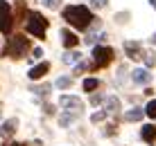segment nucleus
I'll return each instance as SVG.
<instances>
[{
    "label": "nucleus",
    "instance_id": "f257e3e1",
    "mask_svg": "<svg viewBox=\"0 0 156 146\" xmlns=\"http://www.w3.org/2000/svg\"><path fill=\"white\" fill-rule=\"evenodd\" d=\"M63 18L68 20L73 27H77V29H88L90 23H93V14H90L88 7H84V5H73V7H66L63 9Z\"/></svg>",
    "mask_w": 156,
    "mask_h": 146
},
{
    "label": "nucleus",
    "instance_id": "f03ea898",
    "mask_svg": "<svg viewBox=\"0 0 156 146\" xmlns=\"http://www.w3.org/2000/svg\"><path fill=\"white\" fill-rule=\"evenodd\" d=\"M30 47H32V43H30V38H25L23 34H16V36H12L9 38V45L5 47V56H12V58H23L25 54L30 52Z\"/></svg>",
    "mask_w": 156,
    "mask_h": 146
},
{
    "label": "nucleus",
    "instance_id": "7ed1b4c3",
    "mask_svg": "<svg viewBox=\"0 0 156 146\" xmlns=\"http://www.w3.org/2000/svg\"><path fill=\"white\" fill-rule=\"evenodd\" d=\"M30 34H34L36 38H45V32H48V20L45 16L39 12H30L27 14V23H25Z\"/></svg>",
    "mask_w": 156,
    "mask_h": 146
},
{
    "label": "nucleus",
    "instance_id": "20e7f679",
    "mask_svg": "<svg viewBox=\"0 0 156 146\" xmlns=\"http://www.w3.org/2000/svg\"><path fill=\"white\" fill-rule=\"evenodd\" d=\"M111 61H113V50H111V47L100 45V47H95V50H93V63H90V65H93V70L109 65Z\"/></svg>",
    "mask_w": 156,
    "mask_h": 146
},
{
    "label": "nucleus",
    "instance_id": "39448f33",
    "mask_svg": "<svg viewBox=\"0 0 156 146\" xmlns=\"http://www.w3.org/2000/svg\"><path fill=\"white\" fill-rule=\"evenodd\" d=\"M14 27V16H12V7L7 0H0V29L2 34H9Z\"/></svg>",
    "mask_w": 156,
    "mask_h": 146
},
{
    "label": "nucleus",
    "instance_id": "423d86ee",
    "mask_svg": "<svg viewBox=\"0 0 156 146\" xmlns=\"http://www.w3.org/2000/svg\"><path fill=\"white\" fill-rule=\"evenodd\" d=\"M125 52H127L129 58H133V61L143 56V47H140V43H136V41H125Z\"/></svg>",
    "mask_w": 156,
    "mask_h": 146
},
{
    "label": "nucleus",
    "instance_id": "0eeeda50",
    "mask_svg": "<svg viewBox=\"0 0 156 146\" xmlns=\"http://www.w3.org/2000/svg\"><path fill=\"white\" fill-rule=\"evenodd\" d=\"M59 104H61L63 108H73V110H82L84 108L82 99H79V97H70V95H63L61 99H59Z\"/></svg>",
    "mask_w": 156,
    "mask_h": 146
},
{
    "label": "nucleus",
    "instance_id": "6e6552de",
    "mask_svg": "<svg viewBox=\"0 0 156 146\" xmlns=\"http://www.w3.org/2000/svg\"><path fill=\"white\" fill-rule=\"evenodd\" d=\"M16 128H18V121L16 119H7L0 126V137H12V135L16 133Z\"/></svg>",
    "mask_w": 156,
    "mask_h": 146
},
{
    "label": "nucleus",
    "instance_id": "1a4fd4ad",
    "mask_svg": "<svg viewBox=\"0 0 156 146\" xmlns=\"http://www.w3.org/2000/svg\"><path fill=\"white\" fill-rule=\"evenodd\" d=\"M48 70H50V63H45V61L39 63L36 68H32V70H30V79H34V81H36V79H41L43 74L48 72Z\"/></svg>",
    "mask_w": 156,
    "mask_h": 146
},
{
    "label": "nucleus",
    "instance_id": "9d476101",
    "mask_svg": "<svg viewBox=\"0 0 156 146\" xmlns=\"http://www.w3.org/2000/svg\"><path fill=\"white\" fill-rule=\"evenodd\" d=\"M140 137H143L147 144H154V137H156V126H152V124L143 126V131H140Z\"/></svg>",
    "mask_w": 156,
    "mask_h": 146
},
{
    "label": "nucleus",
    "instance_id": "9b49d317",
    "mask_svg": "<svg viewBox=\"0 0 156 146\" xmlns=\"http://www.w3.org/2000/svg\"><path fill=\"white\" fill-rule=\"evenodd\" d=\"M136 83H149L152 81V74L147 72V70H143V68H138V70H133V77H131Z\"/></svg>",
    "mask_w": 156,
    "mask_h": 146
},
{
    "label": "nucleus",
    "instance_id": "f8f14e48",
    "mask_svg": "<svg viewBox=\"0 0 156 146\" xmlns=\"http://www.w3.org/2000/svg\"><path fill=\"white\" fill-rule=\"evenodd\" d=\"M104 110L106 112H118L120 110V99H118V97H106L104 99Z\"/></svg>",
    "mask_w": 156,
    "mask_h": 146
},
{
    "label": "nucleus",
    "instance_id": "ddd939ff",
    "mask_svg": "<svg viewBox=\"0 0 156 146\" xmlns=\"http://www.w3.org/2000/svg\"><path fill=\"white\" fill-rule=\"evenodd\" d=\"M143 115H145L143 108H131L129 112H125V119H127V121H140Z\"/></svg>",
    "mask_w": 156,
    "mask_h": 146
},
{
    "label": "nucleus",
    "instance_id": "4468645a",
    "mask_svg": "<svg viewBox=\"0 0 156 146\" xmlns=\"http://www.w3.org/2000/svg\"><path fill=\"white\" fill-rule=\"evenodd\" d=\"M61 38H63V45H66V47H75V45H77V36H75L73 34V32H68V29H63L61 32Z\"/></svg>",
    "mask_w": 156,
    "mask_h": 146
},
{
    "label": "nucleus",
    "instance_id": "2eb2a0df",
    "mask_svg": "<svg viewBox=\"0 0 156 146\" xmlns=\"http://www.w3.org/2000/svg\"><path fill=\"white\" fill-rule=\"evenodd\" d=\"M98 85H100V81H98V79H86V81H84V90H86V92L95 90Z\"/></svg>",
    "mask_w": 156,
    "mask_h": 146
},
{
    "label": "nucleus",
    "instance_id": "dca6fc26",
    "mask_svg": "<svg viewBox=\"0 0 156 146\" xmlns=\"http://www.w3.org/2000/svg\"><path fill=\"white\" fill-rule=\"evenodd\" d=\"M79 56H82L79 52H68L66 56H63V63H77V61H79Z\"/></svg>",
    "mask_w": 156,
    "mask_h": 146
},
{
    "label": "nucleus",
    "instance_id": "f3484780",
    "mask_svg": "<svg viewBox=\"0 0 156 146\" xmlns=\"http://www.w3.org/2000/svg\"><path fill=\"white\" fill-rule=\"evenodd\" d=\"M145 115H149L152 119H156V101H149L147 108H145Z\"/></svg>",
    "mask_w": 156,
    "mask_h": 146
},
{
    "label": "nucleus",
    "instance_id": "a211bd4d",
    "mask_svg": "<svg viewBox=\"0 0 156 146\" xmlns=\"http://www.w3.org/2000/svg\"><path fill=\"white\" fill-rule=\"evenodd\" d=\"M70 83H73V79H68V77H61V79H57V88H70Z\"/></svg>",
    "mask_w": 156,
    "mask_h": 146
},
{
    "label": "nucleus",
    "instance_id": "6ab92c4d",
    "mask_svg": "<svg viewBox=\"0 0 156 146\" xmlns=\"http://www.w3.org/2000/svg\"><path fill=\"white\" fill-rule=\"evenodd\" d=\"M145 63H147V68H152L156 63V54L154 52H145Z\"/></svg>",
    "mask_w": 156,
    "mask_h": 146
},
{
    "label": "nucleus",
    "instance_id": "aec40b11",
    "mask_svg": "<svg viewBox=\"0 0 156 146\" xmlns=\"http://www.w3.org/2000/svg\"><path fill=\"white\" fill-rule=\"evenodd\" d=\"M43 5H45V7H50V9H57L59 5H61V0H43Z\"/></svg>",
    "mask_w": 156,
    "mask_h": 146
},
{
    "label": "nucleus",
    "instance_id": "412c9836",
    "mask_svg": "<svg viewBox=\"0 0 156 146\" xmlns=\"http://www.w3.org/2000/svg\"><path fill=\"white\" fill-rule=\"evenodd\" d=\"M90 2H93L95 9H100V7H106V5H109V0H90Z\"/></svg>",
    "mask_w": 156,
    "mask_h": 146
},
{
    "label": "nucleus",
    "instance_id": "4be33fe9",
    "mask_svg": "<svg viewBox=\"0 0 156 146\" xmlns=\"http://www.w3.org/2000/svg\"><path fill=\"white\" fill-rule=\"evenodd\" d=\"M100 36H102V34H100ZM100 36H95V34H90V32H88V36H86V45H93V43L98 41Z\"/></svg>",
    "mask_w": 156,
    "mask_h": 146
},
{
    "label": "nucleus",
    "instance_id": "5701e85b",
    "mask_svg": "<svg viewBox=\"0 0 156 146\" xmlns=\"http://www.w3.org/2000/svg\"><path fill=\"white\" fill-rule=\"evenodd\" d=\"M104 117H106V110H102V112H95V115H93V121L98 124V121H102V119H104Z\"/></svg>",
    "mask_w": 156,
    "mask_h": 146
},
{
    "label": "nucleus",
    "instance_id": "b1692460",
    "mask_svg": "<svg viewBox=\"0 0 156 146\" xmlns=\"http://www.w3.org/2000/svg\"><path fill=\"white\" fill-rule=\"evenodd\" d=\"M70 121H73V115H63L61 119H59V124H61V126H68Z\"/></svg>",
    "mask_w": 156,
    "mask_h": 146
},
{
    "label": "nucleus",
    "instance_id": "393cba45",
    "mask_svg": "<svg viewBox=\"0 0 156 146\" xmlns=\"http://www.w3.org/2000/svg\"><path fill=\"white\" fill-rule=\"evenodd\" d=\"M50 88H52V85H41V88H36L34 92H36V95H45V92H48Z\"/></svg>",
    "mask_w": 156,
    "mask_h": 146
},
{
    "label": "nucleus",
    "instance_id": "a878e982",
    "mask_svg": "<svg viewBox=\"0 0 156 146\" xmlns=\"http://www.w3.org/2000/svg\"><path fill=\"white\" fill-rule=\"evenodd\" d=\"M32 56H34V58H41V56H43V50H41V47H36V50L32 52Z\"/></svg>",
    "mask_w": 156,
    "mask_h": 146
},
{
    "label": "nucleus",
    "instance_id": "bb28decb",
    "mask_svg": "<svg viewBox=\"0 0 156 146\" xmlns=\"http://www.w3.org/2000/svg\"><path fill=\"white\" fill-rule=\"evenodd\" d=\"M100 101H102L100 95H93V97H90V104H100Z\"/></svg>",
    "mask_w": 156,
    "mask_h": 146
},
{
    "label": "nucleus",
    "instance_id": "cd10ccee",
    "mask_svg": "<svg viewBox=\"0 0 156 146\" xmlns=\"http://www.w3.org/2000/svg\"><path fill=\"white\" fill-rule=\"evenodd\" d=\"M149 2H152V7H154V9H156V0H149Z\"/></svg>",
    "mask_w": 156,
    "mask_h": 146
},
{
    "label": "nucleus",
    "instance_id": "c85d7f7f",
    "mask_svg": "<svg viewBox=\"0 0 156 146\" xmlns=\"http://www.w3.org/2000/svg\"><path fill=\"white\" fill-rule=\"evenodd\" d=\"M152 43H154V45H156V34H154V36H152Z\"/></svg>",
    "mask_w": 156,
    "mask_h": 146
},
{
    "label": "nucleus",
    "instance_id": "c756f323",
    "mask_svg": "<svg viewBox=\"0 0 156 146\" xmlns=\"http://www.w3.org/2000/svg\"><path fill=\"white\" fill-rule=\"evenodd\" d=\"M7 146H25V144H7Z\"/></svg>",
    "mask_w": 156,
    "mask_h": 146
}]
</instances>
